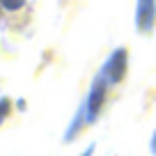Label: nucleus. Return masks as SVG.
Instances as JSON below:
<instances>
[{
    "label": "nucleus",
    "mask_w": 156,
    "mask_h": 156,
    "mask_svg": "<svg viewBox=\"0 0 156 156\" xmlns=\"http://www.w3.org/2000/svg\"><path fill=\"white\" fill-rule=\"evenodd\" d=\"M92 154H94V145H90L87 149H85V151H80L78 156H92Z\"/></svg>",
    "instance_id": "obj_8"
},
{
    "label": "nucleus",
    "mask_w": 156,
    "mask_h": 156,
    "mask_svg": "<svg viewBox=\"0 0 156 156\" xmlns=\"http://www.w3.org/2000/svg\"><path fill=\"white\" fill-rule=\"evenodd\" d=\"M12 112V99L9 97H0V126L5 124V119Z\"/></svg>",
    "instance_id": "obj_6"
},
{
    "label": "nucleus",
    "mask_w": 156,
    "mask_h": 156,
    "mask_svg": "<svg viewBox=\"0 0 156 156\" xmlns=\"http://www.w3.org/2000/svg\"><path fill=\"white\" fill-rule=\"evenodd\" d=\"M108 92H110V85H108L106 80L97 73V76H94V80H92V85H90V90H87V94H85V101L80 103L83 115H85V124H87V126L99 119L103 106H106Z\"/></svg>",
    "instance_id": "obj_1"
},
{
    "label": "nucleus",
    "mask_w": 156,
    "mask_h": 156,
    "mask_svg": "<svg viewBox=\"0 0 156 156\" xmlns=\"http://www.w3.org/2000/svg\"><path fill=\"white\" fill-rule=\"evenodd\" d=\"M156 28V0H136V30L149 34Z\"/></svg>",
    "instance_id": "obj_3"
},
{
    "label": "nucleus",
    "mask_w": 156,
    "mask_h": 156,
    "mask_svg": "<svg viewBox=\"0 0 156 156\" xmlns=\"http://www.w3.org/2000/svg\"><path fill=\"white\" fill-rule=\"evenodd\" d=\"M126 71H129V51L124 48V46H117V48H112L110 55L103 60L101 69H99L97 73L110 87H115V85H119L124 78H126Z\"/></svg>",
    "instance_id": "obj_2"
},
{
    "label": "nucleus",
    "mask_w": 156,
    "mask_h": 156,
    "mask_svg": "<svg viewBox=\"0 0 156 156\" xmlns=\"http://www.w3.org/2000/svg\"><path fill=\"white\" fill-rule=\"evenodd\" d=\"M149 149H151V154L156 156V131H154V136H151V142H149Z\"/></svg>",
    "instance_id": "obj_7"
},
{
    "label": "nucleus",
    "mask_w": 156,
    "mask_h": 156,
    "mask_svg": "<svg viewBox=\"0 0 156 156\" xmlns=\"http://www.w3.org/2000/svg\"><path fill=\"white\" fill-rule=\"evenodd\" d=\"M85 126H87V124H85V115H83V108L78 106V110H76V115H73V119L69 122L67 131H64V142H71V140H76V138H78V133L83 131Z\"/></svg>",
    "instance_id": "obj_4"
},
{
    "label": "nucleus",
    "mask_w": 156,
    "mask_h": 156,
    "mask_svg": "<svg viewBox=\"0 0 156 156\" xmlns=\"http://www.w3.org/2000/svg\"><path fill=\"white\" fill-rule=\"evenodd\" d=\"M28 0H0V16L2 14H14V12H21L25 7Z\"/></svg>",
    "instance_id": "obj_5"
}]
</instances>
